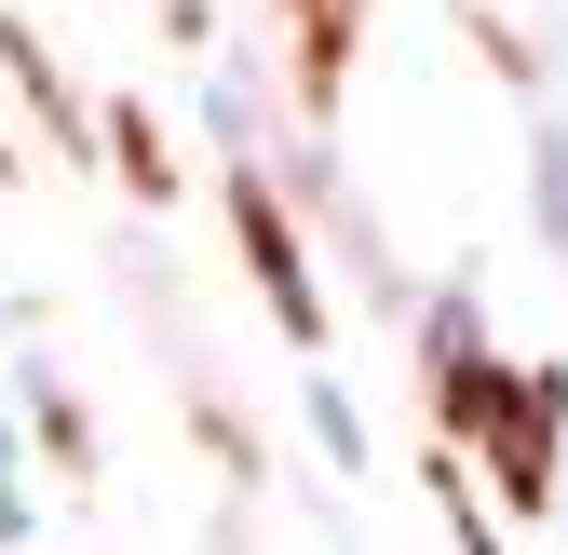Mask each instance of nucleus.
I'll list each match as a JSON object with an SVG mask.
<instances>
[{"label":"nucleus","instance_id":"1","mask_svg":"<svg viewBox=\"0 0 568 555\" xmlns=\"http://www.w3.org/2000/svg\"><path fill=\"white\" fill-rule=\"evenodd\" d=\"M434 380H447V421H460V434L487 447L501 502H515V515H541V502H555V421H568V380H555V366L501 380L487 353H460V339L434 353Z\"/></svg>","mask_w":568,"mask_h":555},{"label":"nucleus","instance_id":"2","mask_svg":"<svg viewBox=\"0 0 568 555\" xmlns=\"http://www.w3.org/2000/svg\"><path fill=\"white\" fill-rule=\"evenodd\" d=\"M231 231H244V271L271 285L284 339H325V299H312V271H298V231H284V203L257 190V163H231Z\"/></svg>","mask_w":568,"mask_h":555},{"label":"nucleus","instance_id":"3","mask_svg":"<svg viewBox=\"0 0 568 555\" xmlns=\"http://www.w3.org/2000/svg\"><path fill=\"white\" fill-rule=\"evenodd\" d=\"M298 14V95L325 109L338 95V68H352V28H366V0H284Z\"/></svg>","mask_w":568,"mask_h":555}]
</instances>
